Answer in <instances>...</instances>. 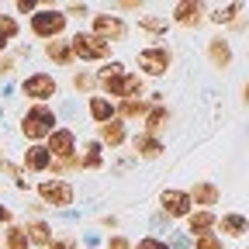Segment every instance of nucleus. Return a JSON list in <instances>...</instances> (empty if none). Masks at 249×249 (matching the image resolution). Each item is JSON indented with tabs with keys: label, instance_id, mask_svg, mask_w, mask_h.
<instances>
[{
	"label": "nucleus",
	"instance_id": "obj_9",
	"mask_svg": "<svg viewBox=\"0 0 249 249\" xmlns=\"http://www.w3.org/2000/svg\"><path fill=\"white\" fill-rule=\"evenodd\" d=\"M90 24H93L90 35L107 42V45H114V42H121L124 35H128V24H124L118 14H90Z\"/></svg>",
	"mask_w": 249,
	"mask_h": 249
},
{
	"label": "nucleus",
	"instance_id": "obj_28",
	"mask_svg": "<svg viewBox=\"0 0 249 249\" xmlns=\"http://www.w3.org/2000/svg\"><path fill=\"white\" fill-rule=\"evenodd\" d=\"M4 246H7V249H31L28 232H24L21 225H7V232H4Z\"/></svg>",
	"mask_w": 249,
	"mask_h": 249
},
{
	"label": "nucleus",
	"instance_id": "obj_5",
	"mask_svg": "<svg viewBox=\"0 0 249 249\" xmlns=\"http://www.w3.org/2000/svg\"><path fill=\"white\" fill-rule=\"evenodd\" d=\"M21 93H24L31 104H49V101L59 97V80H55L52 73H45V70L28 73V76L21 80Z\"/></svg>",
	"mask_w": 249,
	"mask_h": 249
},
{
	"label": "nucleus",
	"instance_id": "obj_23",
	"mask_svg": "<svg viewBox=\"0 0 249 249\" xmlns=\"http://www.w3.org/2000/svg\"><path fill=\"white\" fill-rule=\"evenodd\" d=\"M242 11H246V7L239 4V0H235V4H218V7L208 14V21H214V24H239V21H242V18H239Z\"/></svg>",
	"mask_w": 249,
	"mask_h": 249
},
{
	"label": "nucleus",
	"instance_id": "obj_14",
	"mask_svg": "<svg viewBox=\"0 0 249 249\" xmlns=\"http://www.w3.org/2000/svg\"><path fill=\"white\" fill-rule=\"evenodd\" d=\"M21 166H24L28 173H45V170L52 166V156H49V149H45L42 142H35V145H28V149H24Z\"/></svg>",
	"mask_w": 249,
	"mask_h": 249
},
{
	"label": "nucleus",
	"instance_id": "obj_26",
	"mask_svg": "<svg viewBox=\"0 0 249 249\" xmlns=\"http://www.w3.org/2000/svg\"><path fill=\"white\" fill-rule=\"evenodd\" d=\"M104 166V145L101 142H87L83 156H80V170H101Z\"/></svg>",
	"mask_w": 249,
	"mask_h": 249
},
{
	"label": "nucleus",
	"instance_id": "obj_42",
	"mask_svg": "<svg viewBox=\"0 0 249 249\" xmlns=\"http://www.w3.org/2000/svg\"><path fill=\"white\" fill-rule=\"evenodd\" d=\"M87 249H93V246H87Z\"/></svg>",
	"mask_w": 249,
	"mask_h": 249
},
{
	"label": "nucleus",
	"instance_id": "obj_36",
	"mask_svg": "<svg viewBox=\"0 0 249 249\" xmlns=\"http://www.w3.org/2000/svg\"><path fill=\"white\" fill-rule=\"evenodd\" d=\"M14 7H18L21 14H35V11H38V4H35V0H18Z\"/></svg>",
	"mask_w": 249,
	"mask_h": 249
},
{
	"label": "nucleus",
	"instance_id": "obj_31",
	"mask_svg": "<svg viewBox=\"0 0 249 249\" xmlns=\"http://www.w3.org/2000/svg\"><path fill=\"white\" fill-rule=\"evenodd\" d=\"M132 249H170V246H166L163 239H156V235H142V239H139Z\"/></svg>",
	"mask_w": 249,
	"mask_h": 249
},
{
	"label": "nucleus",
	"instance_id": "obj_37",
	"mask_svg": "<svg viewBox=\"0 0 249 249\" xmlns=\"http://www.w3.org/2000/svg\"><path fill=\"white\" fill-rule=\"evenodd\" d=\"M114 11H139L142 14V4L139 0H121V4H114Z\"/></svg>",
	"mask_w": 249,
	"mask_h": 249
},
{
	"label": "nucleus",
	"instance_id": "obj_33",
	"mask_svg": "<svg viewBox=\"0 0 249 249\" xmlns=\"http://www.w3.org/2000/svg\"><path fill=\"white\" fill-rule=\"evenodd\" d=\"M14 70H18V59L14 55H0V80H7Z\"/></svg>",
	"mask_w": 249,
	"mask_h": 249
},
{
	"label": "nucleus",
	"instance_id": "obj_10",
	"mask_svg": "<svg viewBox=\"0 0 249 249\" xmlns=\"http://www.w3.org/2000/svg\"><path fill=\"white\" fill-rule=\"evenodd\" d=\"M204 11H208V7L197 4V0H180V4H173L170 24H180V28H201V24L208 21Z\"/></svg>",
	"mask_w": 249,
	"mask_h": 249
},
{
	"label": "nucleus",
	"instance_id": "obj_32",
	"mask_svg": "<svg viewBox=\"0 0 249 249\" xmlns=\"http://www.w3.org/2000/svg\"><path fill=\"white\" fill-rule=\"evenodd\" d=\"M45 249H76V239L73 235H52V242Z\"/></svg>",
	"mask_w": 249,
	"mask_h": 249
},
{
	"label": "nucleus",
	"instance_id": "obj_34",
	"mask_svg": "<svg viewBox=\"0 0 249 249\" xmlns=\"http://www.w3.org/2000/svg\"><path fill=\"white\" fill-rule=\"evenodd\" d=\"M107 249H132L128 235H107Z\"/></svg>",
	"mask_w": 249,
	"mask_h": 249
},
{
	"label": "nucleus",
	"instance_id": "obj_2",
	"mask_svg": "<svg viewBox=\"0 0 249 249\" xmlns=\"http://www.w3.org/2000/svg\"><path fill=\"white\" fill-rule=\"evenodd\" d=\"M59 128V121H55V111L49 104H31L24 114H21V135L35 145L42 139H49L52 132Z\"/></svg>",
	"mask_w": 249,
	"mask_h": 249
},
{
	"label": "nucleus",
	"instance_id": "obj_20",
	"mask_svg": "<svg viewBox=\"0 0 249 249\" xmlns=\"http://www.w3.org/2000/svg\"><path fill=\"white\" fill-rule=\"evenodd\" d=\"M45 59L49 62H55V66H73V49H70V42H62V38H52V42H45Z\"/></svg>",
	"mask_w": 249,
	"mask_h": 249
},
{
	"label": "nucleus",
	"instance_id": "obj_11",
	"mask_svg": "<svg viewBox=\"0 0 249 249\" xmlns=\"http://www.w3.org/2000/svg\"><path fill=\"white\" fill-rule=\"evenodd\" d=\"M160 208H163L166 218H187V214L194 211V201H191V194H187V191L166 187V191L160 194Z\"/></svg>",
	"mask_w": 249,
	"mask_h": 249
},
{
	"label": "nucleus",
	"instance_id": "obj_22",
	"mask_svg": "<svg viewBox=\"0 0 249 249\" xmlns=\"http://www.w3.org/2000/svg\"><path fill=\"white\" fill-rule=\"evenodd\" d=\"M87 114H90L93 124H107V121L114 118V101H107V97H90V101H87Z\"/></svg>",
	"mask_w": 249,
	"mask_h": 249
},
{
	"label": "nucleus",
	"instance_id": "obj_30",
	"mask_svg": "<svg viewBox=\"0 0 249 249\" xmlns=\"http://www.w3.org/2000/svg\"><path fill=\"white\" fill-rule=\"evenodd\" d=\"M194 249H225V239L214 235V232H208V235H197L194 239Z\"/></svg>",
	"mask_w": 249,
	"mask_h": 249
},
{
	"label": "nucleus",
	"instance_id": "obj_6",
	"mask_svg": "<svg viewBox=\"0 0 249 249\" xmlns=\"http://www.w3.org/2000/svg\"><path fill=\"white\" fill-rule=\"evenodd\" d=\"M35 191H38V197H42L45 208H70V204L76 201L73 183H70V180H62V177H55V180H38Z\"/></svg>",
	"mask_w": 249,
	"mask_h": 249
},
{
	"label": "nucleus",
	"instance_id": "obj_15",
	"mask_svg": "<svg viewBox=\"0 0 249 249\" xmlns=\"http://www.w3.org/2000/svg\"><path fill=\"white\" fill-rule=\"evenodd\" d=\"M214 225H218V214H214V211H208V208H197V211L187 214V232H191L194 239H197V235L214 232Z\"/></svg>",
	"mask_w": 249,
	"mask_h": 249
},
{
	"label": "nucleus",
	"instance_id": "obj_35",
	"mask_svg": "<svg viewBox=\"0 0 249 249\" xmlns=\"http://www.w3.org/2000/svg\"><path fill=\"white\" fill-rule=\"evenodd\" d=\"M87 14H90L87 4H70V7H66V18H87Z\"/></svg>",
	"mask_w": 249,
	"mask_h": 249
},
{
	"label": "nucleus",
	"instance_id": "obj_16",
	"mask_svg": "<svg viewBox=\"0 0 249 249\" xmlns=\"http://www.w3.org/2000/svg\"><path fill=\"white\" fill-rule=\"evenodd\" d=\"M187 194H191V201H194L197 208H208V211L222 201V191H218V183H211V180H197L194 191H187Z\"/></svg>",
	"mask_w": 249,
	"mask_h": 249
},
{
	"label": "nucleus",
	"instance_id": "obj_21",
	"mask_svg": "<svg viewBox=\"0 0 249 249\" xmlns=\"http://www.w3.org/2000/svg\"><path fill=\"white\" fill-rule=\"evenodd\" d=\"M142 121H145V132H142V135H156V139H160V132L170 124V111H166L163 104H152Z\"/></svg>",
	"mask_w": 249,
	"mask_h": 249
},
{
	"label": "nucleus",
	"instance_id": "obj_18",
	"mask_svg": "<svg viewBox=\"0 0 249 249\" xmlns=\"http://www.w3.org/2000/svg\"><path fill=\"white\" fill-rule=\"evenodd\" d=\"M149 107H152L149 101H142V97H128V101H118L114 118H118V121H135V118H145Z\"/></svg>",
	"mask_w": 249,
	"mask_h": 249
},
{
	"label": "nucleus",
	"instance_id": "obj_39",
	"mask_svg": "<svg viewBox=\"0 0 249 249\" xmlns=\"http://www.w3.org/2000/svg\"><path fill=\"white\" fill-rule=\"evenodd\" d=\"M101 225H104V229H114V225H118V218H111V214H104V218H101Z\"/></svg>",
	"mask_w": 249,
	"mask_h": 249
},
{
	"label": "nucleus",
	"instance_id": "obj_7",
	"mask_svg": "<svg viewBox=\"0 0 249 249\" xmlns=\"http://www.w3.org/2000/svg\"><path fill=\"white\" fill-rule=\"evenodd\" d=\"M70 49H73V59H83V62H104V59L111 55V45L101 42V38H93L90 31H80V35H73Z\"/></svg>",
	"mask_w": 249,
	"mask_h": 249
},
{
	"label": "nucleus",
	"instance_id": "obj_1",
	"mask_svg": "<svg viewBox=\"0 0 249 249\" xmlns=\"http://www.w3.org/2000/svg\"><path fill=\"white\" fill-rule=\"evenodd\" d=\"M97 87L104 90L107 101H128V97H142V93H145V80L139 73H128L124 62H118V59L101 70Z\"/></svg>",
	"mask_w": 249,
	"mask_h": 249
},
{
	"label": "nucleus",
	"instance_id": "obj_29",
	"mask_svg": "<svg viewBox=\"0 0 249 249\" xmlns=\"http://www.w3.org/2000/svg\"><path fill=\"white\" fill-rule=\"evenodd\" d=\"M93 87H97V76H93V73H87V70H83V73H76V76H73V90H76V93H90Z\"/></svg>",
	"mask_w": 249,
	"mask_h": 249
},
{
	"label": "nucleus",
	"instance_id": "obj_17",
	"mask_svg": "<svg viewBox=\"0 0 249 249\" xmlns=\"http://www.w3.org/2000/svg\"><path fill=\"white\" fill-rule=\"evenodd\" d=\"M124 139H128V132H124V121L111 118L107 124H97V142H101V145L118 149V145H124Z\"/></svg>",
	"mask_w": 249,
	"mask_h": 249
},
{
	"label": "nucleus",
	"instance_id": "obj_38",
	"mask_svg": "<svg viewBox=\"0 0 249 249\" xmlns=\"http://www.w3.org/2000/svg\"><path fill=\"white\" fill-rule=\"evenodd\" d=\"M0 225H14V211L7 204H0Z\"/></svg>",
	"mask_w": 249,
	"mask_h": 249
},
{
	"label": "nucleus",
	"instance_id": "obj_19",
	"mask_svg": "<svg viewBox=\"0 0 249 249\" xmlns=\"http://www.w3.org/2000/svg\"><path fill=\"white\" fill-rule=\"evenodd\" d=\"M132 149H135V156H142V160H160V156L166 152V145L156 139V135H135L132 139Z\"/></svg>",
	"mask_w": 249,
	"mask_h": 249
},
{
	"label": "nucleus",
	"instance_id": "obj_41",
	"mask_svg": "<svg viewBox=\"0 0 249 249\" xmlns=\"http://www.w3.org/2000/svg\"><path fill=\"white\" fill-rule=\"evenodd\" d=\"M0 166H4V149H0Z\"/></svg>",
	"mask_w": 249,
	"mask_h": 249
},
{
	"label": "nucleus",
	"instance_id": "obj_24",
	"mask_svg": "<svg viewBox=\"0 0 249 249\" xmlns=\"http://www.w3.org/2000/svg\"><path fill=\"white\" fill-rule=\"evenodd\" d=\"M166 28H170L166 14H142L139 18V31H145V35H152V38H163Z\"/></svg>",
	"mask_w": 249,
	"mask_h": 249
},
{
	"label": "nucleus",
	"instance_id": "obj_40",
	"mask_svg": "<svg viewBox=\"0 0 249 249\" xmlns=\"http://www.w3.org/2000/svg\"><path fill=\"white\" fill-rule=\"evenodd\" d=\"M242 101H246V104H249V80H246V83H242Z\"/></svg>",
	"mask_w": 249,
	"mask_h": 249
},
{
	"label": "nucleus",
	"instance_id": "obj_8",
	"mask_svg": "<svg viewBox=\"0 0 249 249\" xmlns=\"http://www.w3.org/2000/svg\"><path fill=\"white\" fill-rule=\"evenodd\" d=\"M45 149H49V156H52L55 163H70V160H76V152H80L76 132H73V128H55V132L45 139Z\"/></svg>",
	"mask_w": 249,
	"mask_h": 249
},
{
	"label": "nucleus",
	"instance_id": "obj_12",
	"mask_svg": "<svg viewBox=\"0 0 249 249\" xmlns=\"http://www.w3.org/2000/svg\"><path fill=\"white\" fill-rule=\"evenodd\" d=\"M232 59H235V52H232V42H229L225 35L208 38V62H211V70L225 73V70L232 66Z\"/></svg>",
	"mask_w": 249,
	"mask_h": 249
},
{
	"label": "nucleus",
	"instance_id": "obj_4",
	"mask_svg": "<svg viewBox=\"0 0 249 249\" xmlns=\"http://www.w3.org/2000/svg\"><path fill=\"white\" fill-rule=\"evenodd\" d=\"M135 62H139V70H142L139 76L160 80V76H166L170 66H173V52H170L166 45H145V49L135 52Z\"/></svg>",
	"mask_w": 249,
	"mask_h": 249
},
{
	"label": "nucleus",
	"instance_id": "obj_25",
	"mask_svg": "<svg viewBox=\"0 0 249 249\" xmlns=\"http://www.w3.org/2000/svg\"><path fill=\"white\" fill-rule=\"evenodd\" d=\"M24 232H28V242H31V246H49V242H52V235H55V232H52V225H49V222H42V218L28 222V225H24Z\"/></svg>",
	"mask_w": 249,
	"mask_h": 249
},
{
	"label": "nucleus",
	"instance_id": "obj_27",
	"mask_svg": "<svg viewBox=\"0 0 249 249\" xmlns=\"http://www.w3.org/2000/svg\"><path fill=\"white\" fill-rule=\"evenodd\" d=\"M18 35H21L18 18H14V14H0V52H4V49H7Z\"/></svg>",
	"mask_w": 249,
	"mask_h": 249
},
{
	"label": "nucleus",
	"instance_id": "obj_13",
	"mask_svg": "<svg viewBox=\"0 0 249 249\" xmlns=\"http://www.w3.org/2000/svg\"><path fill=\"white\" fill-rule=\"evenodd\" d=\"M214 229L222 232V239H242V235H249V218L239 214V211H229V214L218 218Z\"/></svg>",
	"mask_w": 249,
	"mask_h": 249
},
{
	"label": "nucleus",
	"instance_id": "obj_3",
	"mask_svg": "<svg viewBox=\"0 0 249 249\" xmlns=\"http://www.w3.org/2000/svg\"><path fill=\"white\" fill-rule=\"evenodd\" d=\"M66 24H70L66 11H59V7H38L35 14H31V35L52 42V38H62Z\"/></svg>",
	"mask_w": 249,
	"mask_h": 249
}]
</instances>
